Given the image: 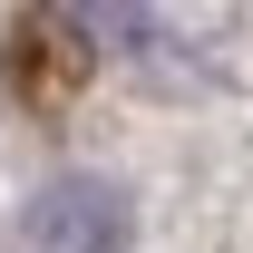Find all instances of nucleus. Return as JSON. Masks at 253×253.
<instances>
[{
  "label": "nucleus",
  "mask_w": 253,
  "mask_h": 253,
  "mask_svg": "<svg viewBox=\"0 0 253 253\" xmlns=\"http://www.w3.org/2000/svg\"><path fill=\"white\" fill-rule=\"evenodd\" d=\"M0 78H10V97H20L30 117H68L78 88L97 78V49H88L78 20L30 10V20H10V30H0Z\"/></svg>",
  "instance_id": "f257e3e1"
},
{
  "label": "nucleus",
  "mask_w": 253,
  "mask_h": 253,
  "mask_svg": "<svg viewBox=\"0 0 253 253\" xmlns=\"http://www.w3.org/2000/svg\"><path fill=\"white\" fill-rule=\"evenodd\" d=\"M30 244L39 253H117L126 224H117V195L107 185H49L30 205Z\"/></svg>",
  "instance_id": "f03ea898"
}]
</instances>
